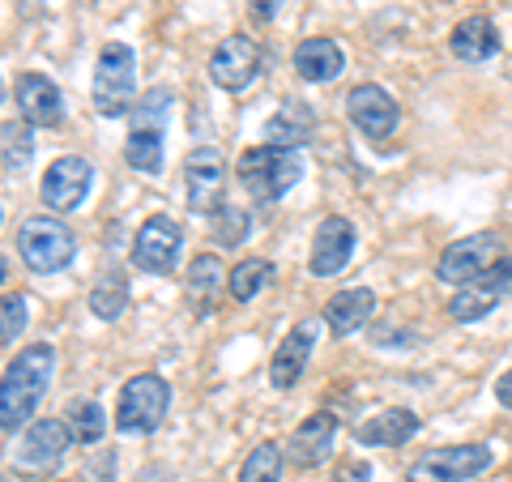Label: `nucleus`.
<instances>
[{
    "label": "nucleus",
    "instance_id": "f257e3e1",
    "mask_svg": "<svg viewBox=\"0 0 512 482\" xmlns=\"http://www.w3.org/2000/svg\"><path fill=\"white\" fill-rule=\"evenodd\" d=\"M52 372H56V350L47 342L18 350V359H13L5 367V376H0V427L18 431L30 414H35L47 384H52Z\"/></svg>",
    "mask_w": 512,
    "mask_h": 482
},
{
    "label": "nucleus",
    "instance_id": "f03ea898",
    "mask_svg": "<svg viewBox=\"0 0 512 482\" xmlns=\"http://www.w3.org/2000/svg\"><path fill=\"white\" fill-rule=\"evenodd\" d=\"M167 111H171V90L158 86L128 111V137H124V158L128 167L141 175L163 171V137H167Z\"/></svg>",
    "mask_w": 512,
    "mask_h": 482
},
{
    "label": "nucleus",
    "instance_id": "7ed1b4c3",
    "mask_svg": "<svg viewBox=\"0 0 512 482\" xmlns=\"http://www.w3.org/2000/svg\"><path fill=\"white\" fill-rule=\"evenodd\" d=\"M133 94H137V60L128 43H107L99 52V64H94V86L90 99L94 111L107 120H120L133 111Z\"/></svg>",
    "mask_w": 512,
    "mask_h": 482
},
{
    "label": "nucleus",
    "instance_id": "20e7f679",
    "mask_svg": "<svg viewBox=\"0 0 512 482\" xmlns=\"http://www.w3.org/2000/svg\"><path fill=\"white\" fill-rule=\"evenodd\" d=\"M239 184L248 188V197L256 201H278L282 192H291L299 184V175H303V163H299V154L295 150H282V146H252L239 154Z\"/></svg>",
    "mask_w": 512,
    "mask_h": 482
},
{
    "label": "nucleus",
    "instance_id": "39448f33",
    "mask_svg": "<svg viewBox=\"0 0 512 482\" xmlns=\"http://www.w3.org/2000/svg\"><path fill=\"white\" fill-rule=\"evenodd\" d=\"M171 406V384L158 372H141L120 389L116 401V427L124 436H150L163 423V414Z\"/></svg>",
    "mask_w": 512,
    "mask_h": 482
},
{
    "label": "nucleus",
    "instance_id": "423d86ee",
    "mask_svg": "<svg viewBox=\"0 0 512 482\" xmlns=\"http://www.w3.org/2000/svg\"><path fill=\"white\" fill-rule=\"evenodd\" d=\"M18 252L35 273H60V269L73 265L77 239L60 218L39 214V218H26L18 227Z\"/></svg>",
    "mask_w": 512,
    "mask_h": 482
},
{
    "label": "nucleus",
    "instance_id": "0eeeda50",
    "mask_svg": "<svg viewBox=\"0 0 512 482\" xmlns=\"http://www.w3.org/2000/svg\"><path fill=\"white\" fill-rule=\"evenodd\" d=\"M495 453L487 444H448V448H431L419 461L410 465V482H470L483 470H491Z\"/></svg>",
    "mask_w": 512,
    "mask_h": 482
},
{
    "label": "nucleus",
    "instance_id": "6e6552de",
    "mask_svg": "<svg viewBox=\"0 0 512 482\" xmlns=\"http://www.w3.org/2000/svg\"><path fill=\"white\" fill-rule=\"evenodd\" d=\"M184 197L192 214H218L227 197V158L214 146H197L184 158Z\"/></svg>",
    "mask_w": 512,
    "mask_h": 482
},
{
    "label": "nucleus",
    "instance_id": "1a4fd4ad",
    "mask_svg": "<svg viewBox=\"0 0 512 482\" xmlns=\"http://www.w3.org/2000/svg\"><path fill=\"white\" fill-rule=\"evenodd\" d=\"M73 444V427L60 423V419H39L26 427V436L18 440V448H13V470L22 474H47L52 465L64 461V453H69Z\"/></svg>",
    "mask_w": 512,
    "mask_h": 482
},
{
    "label": "nucleus",
    "instance_id": "9d476101",
    "mask_svg": "<svg viewBox=\"0 0 512 482\" xmlns=\"http://www.w3.org/2000/svg\"><path fill=\"white\" fill-rule=\"evenodd\" d=\"M495 261H500V239L491 231H478V235H466V239H457V244L444 248L436 278L448 286H470V282L483 278Z\"/></svg>",
    "mask_w": 512,
    "mask_h": 482
},
{
    "label": "nucleus",
    "instance_id": "9b49d317",
    "mask_svg": "<svg viewBox=\"0 0 512 482\" xmlns=\"http://www.w3.org/2000/svg\"><path fill=\"white\" fill-rule=\"evenodd\" d=\"M180 244H184V231L180 222L167 218V214H154L137 227V239H133V265L141 273H171L175 261H180Z\"/></svg>",
    "mask_w": 512,
    "mask_h": 482
},
{
    "label": "nucleus",
    "instance_id": "f8f14e48",
    "mask_svg": "<svg viewBox=\"0 0 512 482\" xmlns=\"http://www.w3.org/2000/svg\"><path fill=\"white\" fill-rule=\"evenodd\" d=\"M90 184H94V167L86 163V158H77V154H64L43 171L39 197H43L47 210H77V205L86 201Z\"/></svg>",
    "mask_w": 512,
    "mask_h": 482
},
{
    "label": "nucleus",
    "instance_id": "ddd939ff",
    "mask_svg": "<svg viewBox=\"0 0 512 482\" xmlns=\"http://www.w3.org/2000/svg\"><path fill=\"white\" fill-rule=\"evenodd\" d=\"M261 64H265L261 47H256L248 35H227L210 56V77L222 90H244L261 77Z\"/></svg>",
    "mask_w": 512,
    "mask_h": 482
},
{
    "label": "nucleus",
    "instance_id": "4468645a",
    "mask_svg": "<svg viewBox=\"0 0 512 482\" xmlns=\"http://www.w3.org/2000/svg\"><path fill=\"white\" fill-rule=\"evenodd\" d=\"M320 325H325V316H308L282 337V346L274 350V363H269V380H274V389H295L299 384L303 367H308V359H312L316 337H320Z\"/></svg>",
    "mask_w": 512,
    "mask_h": 482
},
{
    "label": "nucleus",
    "instance_id": "2eb2a0df",
    "mask_svg": "<svg viewBox=\"0 0 512 482\" xmlns=\"http://www.w3.org/2000/svg\"><path fill=\"white\" fill-rule=\"evenodd\" d=\"M346 116H350V124H355L363 137L384 141V137H393V128H397V120H402V111H397V103L389 99V90H380V86H355V90L346 94Z\"/></svg>",
    "mask_w": 512,
    "mask_h": 482
},
{
    "label": "nucleus",
    "instance_id": "dca6fc26",
    "mask_svg": "<svg viewBox=\"0 0 512 482\" xmlns=\"http://www.w3.org/2000/svg\"><path fill=\"white\" fill-rule=\"evenodd\" d=\"M18 116L30 128H56L64 120V99L52 77H43L35 69L18 77Z\"/></svg>",
    "mask_w": 512,
    "mask_h": 482
},
{
    "label": "nucleus",
    "instance_id": "f3484780",
    "mask_svg": "<svg viewBox=\"0 0 512 482\" xmlns=\"http://www.w3.org/2000/svg\"><path fill=\"white\" fill-rule=\"evenodd\" d=\"M333 436H338V414H329V410L308 414L295 427L291 444H286V461L299 465V470H312V465H320L333 453Z\"/></svg>",
    "mask_w": 512,
    "mask_h": 482
},
{
    "label": "nucleus",
    "instance_id": "a211bd4d",
    "mask_svg": "<svg viewBox=\"0 0 512 482\" xmlns=\"http://www.w3.org/2000/svg\"><path fill=\"white\" fill-rule=\"evenodd\" d=\"M350 252H355V227H350L346 218H325L320 222V231L312 239V273L316 278H333V273H342Z\"/></svg>",
    "mask_w": 512,
    "mask_h": 482
},
{
    "label": "nucleus",
    "instance_id": "6ab92c4d",
    "mask_svg": "<svg viewBox=\"0 0 512 482\" xmlns=\"http://www.w3.org/2000/svg\"><path fill=\"white\" fill-rule=\"evenodd\" d=\"M414 431H419V414L393 406V410H380L367 423H359L355 427V440L367 444V448H397V444H406Z\"/></svg>",
    "mask_w": 512,
    "mask_h": 482
},
{
    "label": "nucleus",
    "instance_id": "aec40b11",
    "mask_svg": "<svg viewBox=\"0 0 512 482\" xmlns=\"http://www.w3.org/2000/svg\"><path fill=\"white\" fill-rule=\"evenodd\" d=\"M372 312H376V295L367 291V286H350V291H338L325 303V325H329V333L350 337L372 320Z\"/></svg>",
    "mask_w": 512,
    "mask_h": 482
},
{
    "label": "nucleus",
    "instance_id": "412c9836",
    "mask_svg": "<svg viewBox=\"0 0 512 482\" xmlns=\"http://www.w3.org/2000/svg\"><path fill=\"white\" fill-rule=\"evenodd\" d=\"M316 133V116H312V107L308 103H282L274 116H269L265 124V141L269 146H282V150H299V146H308Z\"/></svg>",
    "mask_w": 512,
    "mask_h": 482
},
{
    "label": "nucleus",
    "instance_id": "4be33fe9",
    "mask_svg": "<svg viewBox=\"0 0 512 482\" xmlns=\"http://www.w3.org/2000/svg\"><path fill=\"white\" fill-rule=\"evenodd\" d=\"M342 47L333 39H303L295 47V73L303 77V82H333V77L342 73Z\"/></svg>",
    "mask_w": 512,
    "mask_h": 482
},
{
    "label": "nucleus",
    "instance_id": "5701e85b",
    "mask_svg": "<svg viewBox=\"0 0 512 482\" xmlns=\"http://www.w3.org/2000/svg\"><path fill=\"white\" fill-rule=\"evenodd\" d=\"M453 56H461L466 64H483L500 52V30H495L491 18H466L453 26Z\"/></svg>",
    "mask_w": 512,
    "mask_h": 482
},
{
    "label": "nucleus",
    "instance_id": "b1692460",
    "mask_svg": "<svg viewBox=\"0 0 512 482\" xmlns=\"http://www.w3.org/2000/svg\"><path fill=\"white\" fill-rule=\"evenodd\" d=\"M35 158V133L26 120H5L0 124V167L9 175H22Z\"/></svg>",
    "mask_w": 512,
    "mask_h": 482
},
{
    "label": "nucleus",
    "instance_id": "393cba45",
    "mask_svg": "<svg viewBox=\"0 0 512 482\" xmlns=\"http://www.w3.org/2000/svg\"><path fill=\"white\" fill-rule=\"evenodd\" d=\"M90 308L99 320H116L128 308V278L124 273H116V269L99 273V282H94V291H90Z\"/></svg>",
    "mask_w": 512,
    "mask_h": 482
},
{
    "label": "nucleus",
    "instance_id": "a878e982",
    "mask_svg": "<svg viewBox=\"0 0 512 482\" xmlns=\"http://www.w3.org/2000/svg\"><path fill=\"white\" fill-rule=\"evenodd\" d=\"M269 278H274V265L261 261V256H248V261H239V265L231 269L227 291H231L235 303H248V299H256V295L265 291Z\"/></svg>",
    "mask_w": 512,
    "mask_h": 482
},
{
    "label": "nucleus",
    "instance_id": "bb28decb",
    "mask_svg": "<svg viewBox=\"0 0 512 482\" xmlns=\"http://www.w3.org/2000/svg\"><path fill=\"white\" fill-rule=\"evenodd\" d=\"M282 461H286L282 448L274 440H261L244 457V465H239V482H278L282 478Z\"/></svg>",
    "mask_w": 512,
    "mask_h": 482
},
{
    "label": "nucleus",
    "instance_id": "cd10ccee",
    "mask_svg": "<svg viewBox=\"0 0 512 482\" xmlns=\"http://www.w3.org/2000/svg\"><path fill=\"white\" fill-rule=\"evenodd\" d=\"M222 286V261L214 252H205V256H197V261L188 265V295H192V303L197 308H210V295Z\"/></svg>",
    "mask_w": 512,
    "mask_h": 482
},
{
    "label": "nucleus",
    "instance_id": "c85d7f7f",
    "mask_svg": "<svg viewBox=\"0 0 512 482\" xmlns=\"http://www.w3.org/2000/svg\"><path fill=\"white\" fill-rule=\"evenodd\" d=\"M69 427H73V440H77V444H99L103 431H107V419H103L99 401H77Z\"/></svg>",
    "mask_w": 512,
    "mask_h": 482
},
{
    "label": "nucleus",
    "instance_id": "c756f323",
    "mask_svg": "<svg viewBox=\"0 0 512 482\" xmlns=\"http://www.w3.org/2000/svg\"><path fill=\"white\" fill-rule=\"evenodd\" d=\"M491 308H495V299L487 291H478V286H461V295H453V303H448V316L470 325V320H483Z\"/></svg>",
    "mask_w": 512,
    "mask_h": 482
},
{
    "label": "nucleus",
    "instance_id": "7c9ffc66",
    "mask_svg": "<svg viewBox=\"0 0 512 482\" xmlns=\"http://www.w3.org/2000/svg\"><path fill=\"white\" fill-rule=\"evenodd\" d=\"M26 320H30V308H26L22 295H5V299H0V346L18 342V333L26 329Z\"/></svg>",
    "mask_w": 512,
    "mask_h": 482
},
{
    "label": "nucleus",
    "instance_id": "2f4dec72",
    "mask_svg": "<svg viewBox=\"0 0 512 482\" xmlns=\"http://www.w3.org/2000/svg\"><path fill=\"white\" fill-rule=\"evenodd\" d=\"M470 286H478V291H487L495 303H500L504 295H512V256H500V261H495L483 278L478 282H470Z\"/></svg>",
    "mask_w": 512,
    "mask_h": 482
},
{
    "label": "nucleus",
    "instance_id": "473e14b6",
    "mask_svg": "<svg viewBox=\"0 0 512 482\" xmlns=\"http://www.w3.org/2000/svg\"><path fill=\"white\" fill-rule=\"evenodd\" d=\"M325 482H372V465L359 461V457L338 461V465H333V474H329Z\"/></svg>",
    "mask_w": 512,
    "mask_h": 482
},
{
    "label": "nucleus",
    "instance_id": "72a5a7b5",
    "mask_svg": "<svg viewBox=\"0 0 512 482\" xmlns=\"http://www.w3.org/2000/svg\"><path fill=\"white\" fill-rule=\"evenodd\" d=\"M282 5H286V0H248V13L256 22H274Z\"/></svg>",
    "mask_w": 512,
    "mask_h": 482
},
{
    "label": "nucleus",
    "instance_id": "f704fd0d",
    "mask_svg": "<svg viewBox=\"0 0 512 482\" xmlns=\"http://www.w3.org/2000/svg\"><path fill=\"white\" fill-rule=\"evenodd\" d=\"M495 401H500V406H508V410H512V372H504L500 380H495Z\"/></svg>",
    "mask_w": 512,
    "mask_h": 482
},
{
    "label": "nucleus",
    "instance_id": "c9c22d12",
    "mask_svg": "<svg viewBox=\"0 0 512 482\" xmlns=\"http://www.w3.org/2000/svg\"><path fill=\"white\" fill-rule=\"evenodd\" d=\"M5 278H9V265H5V256H0V286H5Z\"/></svg>",
    "mask_w": 512,
    "mask_h": 482
},
{
    "label": "nucleus",
    "instance_id": "e433bc0d",
    "mask_svg": "<svg viewBox=\"0 0 512 482\" xmlns=\"http://www.w3.org/2000/svg\"><path fill=\"white\" fill-rule=\"evenodd\" d=\"M0 222H5V210H0Z\"/></svg>",
    "mask_w": 512,
    "mask_h": 482
},
{
    "label": "nucleus",
    "instance_id": "4c0bfd02",
    "mask_svg": "<svg viewBox=\"0 0 512 482\" xmlns=\"http://www.w3.org/2000/svg\"><path fill=\"white\" fill-rule=\"evenodd\" d=\"M0 94H5V90H0Z\"/></svg>",
    "mask_w": 512,
    "mask_h": 482
}]
</instances>
